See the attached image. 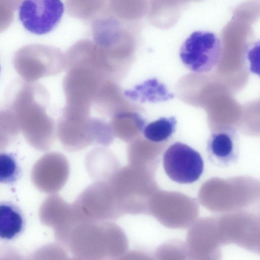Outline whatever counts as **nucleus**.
<instances>
[{
  "instance_id": "4468645a",
  "label": "nucleus",
  "mask_w": 260,
  "mask_h": 260,
  "mask_svg": "<svg viewBox=\"0 0 260 260\" xmlns=\"http://www.w3.org/2000/svg\"><path fill=\"white\" fill-rule=\"evenodd\" d=\"M177 125L175 117H160L144 126V137L149 141L159 143L168 139L174 133Z\"/></svg>"
},
{
  "instance_id": "f03ea898",
  "label": "nucleus",
  "mask_w": 260,
  "mask_h": 260,
  "mask_svg": "<svg viewBox=\"0 0 260 260\" xmlns=\"http://www.w3.org/2000/svg\"><path fill=\"white\" fill-rule=\"evenodd\" d=\"M76 256L101 259L118 256L126 250L127 240L119 227L102 221L73 223L61 241Z\"/></svg>"
},
{
  "instance_id": "39448f33",
  "label": "nucleus",
  "mask_w": 260,
  "mask_h": 260,
  "mask_svg": "<svg viewBox=\"0 0 260 260\" xmlns=\"http://www.w3.org/2000/svg\"><path fill=\"white\" fill-rule=\"evenodd\" d=\"M162 164L168 176L180 184H190L198 180L204 167L200 154L180 142L172 144L166 149Z\"/></svg>"
},
{
  "instance_id": "0eeeda50",
  "label": "nucleus",
  "mask_w": 260,
  "mask_h": 260,
  "mask_svg": "<svg viewBox=\"0 0 260 260\" xmlns=\"http://www.w3.org/2000/svg\"><path fill=\"white\" fill-rule=\"evenodd\" d=\"M210 162L221 168L230 167L238 161V138L233 129L223 128L213 132L209 137L206 147Z\"/></svg>"
},
{
  "instance_id": "f257e3e1",
  "label": "nucleus",
  "mask_w": 260,
  "mask_h": 260,
  "mask_svg": "<svg viewBox=\"0 0 260 260\" xmlns=\"http://www.w3.org/2000/svg\"><path fill=\"white\" fill-rule=\"evenodd\" d=\"M133 21L105 13L93 20V41L100 52L103 71L109 79L122 78L134 60L137 42Z\"/></svg>"
},
{
  "instance_id": "7ed1b4c3",
  "label": "nucleus",
  "mask_w": 260,
  "mask_h": 260,
  "mask_svg": "<svg viewBox=\"0 0 260 260\" xmlns=\"http://www.w3.org/2000/svg\"><path fill=\"white\" fill-rule=\"evenodd\" d=\"M71 206L75 222L114 220L123 214L109 184L105 181H99L89 186Z\"/></svg>"
},
{
  "instance_id": "f8f14e48",
  "label": "nucleus",
  "mask_w": 260,
  "mask_h": 260,
  "mask_svg": "<svg viewBox=\"0 0 260 260\" xmlns=\"http://www.w3.org/2000/svg\"><path fill=\"white\" fill-rule=\"evenodd\" d=\"M24 225L23 215L14 205L0 203V239L10 240L22 232Z\"/></svg>"
},
{
  "instance_id": "1a4fd4ad",
  "label": "nucleus",
  "mask_w": 260,
  "mask_h": 260,
  "mask_svg": "<svg viewBox=\"0 0 260 260\" xmlns=\"http://www.w3.org/2000/svg\"><path fill=\"white\" fill-rule=\"evenodd\" d=\"M125 98L115 81L107 80L100 88L93 102L96 111L107 116L122 111L137 110V106Z\"/></svg>"
},
{
  "instance_id": "9b49d317",
  "label": "nucleus",
  "mask_w": 260,
  "mask_h": 260,
  "mask_svg": "<svg viewBox=\"0 0 260 260\" xmlns=\"http://www.w3.org/2000/svg\"><path fill=\"white\" fill-rule=\"evenodd\" d=\"M123 93L126 98L141 103L164 102L174 98L166 86L155 78L148 79Z\"/></svg>"
},
{
  "instance_id": "9d476101",
  "label": "nucleus",
  "mask_w": 260,
  "mask_h": 260,
  "mask_svg": "<svg viewBox=\"0 0 260 260\" xmlns=\"http://www.w3.org/2000/svg\"><path fill=\"white\" fill-rule=\"evenodd\" d=\"M109 124L114 137L131 143L143 132L145 121L136 110H127L113 114Z\"/></svg>"
},
{
  "instance_id": "423d86ee",
  "label": "nucleus",
  "mask_w": 260,
  "mask_h": 260,
  "mask_svg": "<svg viewBox=\"0 0 260 260\" xmlns=\"http://www.w3.org/2000/svg\"><path fill=\"white\" fill-rule=\"evenodd\" d=\"M64 11L61 0H23L19 7V17L26 30L41 35L57 26Z\"/></svg>"
},
{
  "instance_id": "6e6552de",
  "label": "nucleus",
  "mask_w": 260,
  "mask_h": 260,
  "mask_svg": "<svg viewBox=\"0 0 260 260\" xmlns=\"http://www.w3.org/2000/svg\"><path fill=\"white\" fill-rule=\"evenodd\" d=\"M59 133L62 145L70 151L80 150L94 143L92 118L63 116L59 123Z\"/></svg>"
},
{
  "instance_id": "2eb2a0df",
  "label": "nucleus",
  "mask_w": 260,
  "mask_h": 260,
  "mask_svg": "<svg viewBox=\"0 0 260 260\" xmlns=\"http://www.w3.org/2000/svg\"><path fill=\"white\" fill-rule=\"evenodd\" d=\"M20 175V169L12 153H0V182L12 183Z\"/></svg>"
},
{
  "instance_id": "ddd939ff",
  "label": "nucleus",
  "mask_w": 260,
  "mask_h": 260,
  "mask_svg": "<svg viewBox=\"0 0 260 260\" xmlns=\"http://www.w3.org/2000/svg\"><path fill=\"white\" fill-rule=\"evenodd\" d=\"M106 4V0H67L71 15L85 20H94L105 13Z\"/></svg>"
},
{
  "instance_id": "dca6fc26",
  "label": "nucleus",
  "mask_w": 260,
  "mask_h": 260,
  "mask_svg": "<svg viewBox=\"0 0 260 260\" xmlns=\"http://www.w3.org/2000/svg\"><path fill=\"white\" fill-rule=\"evenodd\" d=\"M1 13V12H0ZM1 14V13H0Z\"/></svg>"
},
{
  "instance_id": "20e7f679",
  "label": "nucleus",
  "mask_w": 260,
  "mask_h": 260,
  "mask_svg": "<svg viewBox=\"0 0 260 260\" xmlns=\"http://www.w3.org/2000/svg\"><path fill=\"white\" fill-rule=\"evenodd\" d=\"M221 52V42L215 33L196 30L182 43L179 56L189 70L201 73L209 72L214 68L219 61Z\"/></svg>"
}]
</instances>
